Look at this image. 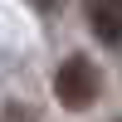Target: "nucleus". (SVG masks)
Segmentation results:
<instances>
[{
  "instance_id": "nucleus-3",
  "label": "nucleus",
  "mask_w": 122,
  "mask_h": 122,
  "mask_svg": "<svg viewBox=\"0 0 122 122\" xmlns=\"http://www.w3.org/2000/svg\"><path fill=\"white\" fill-rule=\"evenodd\" d=\"M5 122H34L29 107H5Z\"/></svg>"
},
{
  "instance_id": "nucleus-1",
  "label": "nucleus",
  "mask_w": 122,
  "mask_h": 122,
  "mask_svg": "<svg viewBox=\"0 0 122 122\" xmlns=\"http://www.w3.org/2000/svg\"><path fill=\"white\" fill-rule=\"evenodd\" d=\"M98 93H103V73H98L83 54H73V59H64V64H59V73H54V98L68 107V112L93 107Z\"/></svg>"
},
{
  "instance_id": "nucleus-4",
  "label": "nucleus",
  "mask_w": 122,
  "mask_h": 122,
  "mask_svg": "<svg viewBox=\"0 0 122 122\" xmlns=\"http://www.w3.org/2000/svg\"><path fill=\"white\" fill-rule=\"evenodd\" d=\"M29 5H34V10H44V15H54V10L64 5V0H29Z\"/></svg>"
},
{
  "instance_id": "nucleus-2",
  "label": "nucleus",
  "mask_w": 122,
  "mask_h": 122,
  "mask_svg": "<svg viewBox=\"0 0 122 122\" xmlns=\"http://www.w3.org/2000/svg\"><path fill=\"white\" fill-rule=\"evenodd\" d=\"M83 15H88V29L103 44L122 49V0H83Z\"/></svg>"
}]
</instances>
